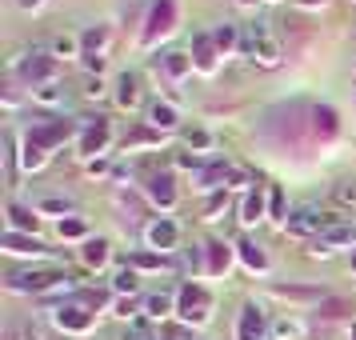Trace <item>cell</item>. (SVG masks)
<instances>
[{
	"label": "cell",
	"mask_w": 356,
	"mask_h": 340,
	"mask_svg": "<svg viewBox=\"0 0 356 340\" xmlns=\"http://www.w3.org/2000/svg\"><path fill=\"white\" fill-rule=\"evenodd\" d=\"M353 268H356V248H353Z\"/></svg>",
	"instance_id": "cell-49"
},
{
	"label": "cell",
	"mask_w": 356,
	"mask_h": 340,
	"mask_svg": "<svg viewBox=\"0 0 356 340\" xmlns=\"http://www.w3.org/2000/svg\"><path fill=\"white\" fill-rule=\"evenodd\" d=\"M20 8H24V13H29V8H40V4H44V0H17Z\"/></svg>",
	"instance_id": "cell-47"
},
{
	"label": "cell",
	"mask_w": 356,
	"mask_h": 340,
	"mask_svg": "<svg viewBox=\"0 0 356 340\" xmlns=\"http://www.w3.org/2000/svg\"><path fill=\"white\" fill-rule=\"evenodd\" d=\"M236 252H241V260H244L248 273H268V252H264L257 241H241L236 244Z\"/></svg>",
	"instance_id": "cell-24"
},
{
	"label": "cell",
	"mask_w": 356,
	"mask_h": 340,
	"mask_svg": "<svg viewBox=\"0 0 356 340\" xmlns=\"http://www.w3.org/2000/svg\"><path fill=\"white\" fill-rule=\"evenodd\" d=\"M260 216H264V188L257 184V188H248V193H244V200H241V225L252 228Z\"/></svg>",
	"instance_id": "cell-21"
},
{
	"label": "cell",
	"mask_w": 356,
	"mask_h": 340,
	"mask_svg": "<svg viewBox=\"0 0 356 340\" xmlns=\"http://www.w3.org/2000/svg\"><path fill=\"white\" fill-rule=\"evenodd\" d=\"M36 225H40V220H36L29 209H20V204H8V232H24V236H33Z\"/></svg>",
	"instance_id": "cell-28"
},
{
	"label": "cell",
	"mask_w": 356,
	"mask_h": 340,
	"mask_svg": "<svg viewBox=\"0 0 356 340\" xmlns=\"http://www.w3.org/2000/svg\"><path fill=\"white\" fill-rule=\"evenodd\" d=\"M308 116H312V129L321 132V136H328V140H332V136H337V108H328V104H312V108H308Z\"/></svg>",
	"instance_id": "cell-25"
},
{
	"label": "cell",
	"mask_w": 356,
	"mask_h": 340,
	"mask_svg": "<svg viewBox=\"0 0 356 340\" xmlns=\"http://www.w3.org/2000/svg\"><path fill=\"white\" fill-rule=\"evenodd\" d=\"M145 312L148 321H164V316H172L177 312V292H152V296H145Z\"/></svg>",
	"instance_id": "cell-19"
},
{
	"label": "cell",
	"mask_w": 356,
	"mask_h": 340,
	"mask_svg": "<svg viewBox=\"0 0 356 340\" xmlns=\"http://www.w3.org/2000/svg\"><path fill=\"white\" fill-rule=\"evenodd\" d=\"M40 212H65V216H68V212H72V200H68V196H65V200H60V196L40 200Z\"/></svg>",
	"instance_id": "cell-43"
},
{
	"label": "cell",
	"mask_w": 356,
	"mask_h": 340,
	"mask_svg": "<svg viewBox=\"0 0 356 340\" xmlns=\"http://www.w3.org/2000/svg\"><path fill=\"white\" fill-rule=\"evenodd\" d=\"M328 0H300V8H324Z\"/></svg>",
	"instance_id": "cell-48"
},
{
	"label": "cell",
	"mask_w": 356,
	"mask_h": 340,
	"mask_svg": "<svg viewBox=\"0 0 356 340\" xmlns=\"http://www.w3.org/2000/svg\"><path fill=\"white\" fill-rule=\"evenodd\" d=\"M332 200L340 209H356V180H337L332 184Z\"/></svg>",
	"instance_id": "cell-37"
},
{
	"label": "cell",
	"mask_w": 356,
	"mask_h": 340,
	"mask_svg": "<svg viewBox=\"0 0 356 340\" xmlns=\"http://www.w3.org/2000/svg\"><path fill=\"white\" fill-rule=\"evenodd\" d=\"M52 321H56V328H60V332L81 337V332H88V328H92V308H84L81 300H72V305L56 308V312H52Z\"/></svg>",
	"instance_id": "cell-9"
},
{
	"label": "cell",
	"mask_w": 356,
	"mask_h": 340,
	"mask_svg": "<svg viewBox=\"0 0 356 340\" xmlns=\"http://www.w3.org/2000/svg\"><path fill=\"white\" fill-rule=\"evenodd\" d=\"M81 257H84V264H88V268H104V264H108V257H113V244L104 241V236H88Z\"/></svg>",
	"instance_id": "cell-22"
},
{
	"label": "cell",
	"mask_w": 356,
	"mask_h": 340,
	"mask_svg": "<svg viewBox=\"0 0 356 340\" xmlns=\"http://www.w3.org/2000/svg\"><path fill=\"white\" fill-rule=\"evenodd\" d=\"M84 97L88 100H104V81H100V76H84Z\"/></svg>",
	"instance_id": "cell-41"
},
{
	"label": "cell",
	"mask_w": 356,
	"mask_h": 340,
	"mask_svg": "<svg viewBox=\"0 0 356 340\" xmlns=\"http://www.w3.org/2000/svg\"><path fill=\"white\" fill-rule=\"evenodd\" d=\"M108 172H113L108 161H88V177H108Z\"/></svg>",
	"instance_id": "cell-45"
},
{
	"label": "cell",
	"mask_w": 356,
	"mask_h": 340,
	"mask_svg": "<svg viewBox=\"0 0 356 340\" xmlns=\"http://www.w3.org/2000/svg\"><path fill=\"white\" fill-rule=\"evenodd\" d=\"M145 305V300H129V296H124V300H116V316H124V321H136V308Z\"/></svg>",
	"instance_id": "cell-44"
},
{
	"label": "cell",
	"mask_w": 356,
	"mask_h": 340,
	"mask_svg": "<svg viewBox=\"0 0 356 340\" xmlns=\"http://www.w3.org/2000/svg\"><path fill=\"white\" fill-rule=\"evenodd\" d=\"M161 68H164V76L177 84L180 76L193 68V56H188V52H164V56H161Z\"/></svg>",
	"instance_id": "cell-27"
},
{
	"label": "cell",
	"mask_w": 356,
	"mask_h": 340,
	"mask_svg": "<svg viewBox=\"0 0 356 340\" xmlns=\"http://www.w3.org/2000/svg\"><path fill=\"white\" fill-rule=\"evenodd\" d=\"M17 72H20V81L29 84V92H33V88H40V84L56 81V56H33V60H24Z\"/></svg>",
	"instance_id": "cell-12"
},
{
	"label": "cell",
	"mask_w": 356,
	"mask_h": 340,
	"mask_svg": "<svg viewBox=\"0 0 356 340\" xmlns=\"http://www.w3.org/2000/svg\"><path fill=\"white\" fill-rule=\"evenodd\" d=\"M228 180H236V172H232V164L225 161H212V164H200L193 177V188L196 193H225V188H232Z\"/></svg>",
	"instance_id": "cell-8"
},
{
	"label": "cell",
	"mask_w": 356,
	"mask_h": 340,
	"mask_svg": "<svg viewBox=\"0 0 356 340\" xmlns=\"http://www.w3.org/2000/svg\"><path fill=\"white\" fill-rule=\"evenodd\" d=\"M29 97H33L36 108H60V104L68 100V92H65V88H60L56 81H52V84H40V88H33Z\"/></svg>",
	"instance_id": "cell-26"
},
{
	"label": "cell",
	"mask_w": 356,
	"mask_h": 340,
	"mask_svg": "<svg viewBox=\"0 0 356 340\" xmlns=\"http://www.w3.org/2000/svg\"><path fill=\"white\" fill-rule=\"evenodd\" d=\"M316 241H324L332 252H337V248H356V225H344V220H340V225L324 228Z\"/></svg>",
	"instance_id": "cell-20"
},
{
	"label": "cell",
	"mask_w": 356,
	"mask_h": 340,
	"mask_svg": "<svg viewBox=\"0 0 356 340\" xmlns=\"http://www.w3.org/2000/svg\"><path fill=\"white\" fill-rule=\"evenodd\" d=\"M4 161H8V184H17V136L4 132Z\"/></svg>",
	"instance_id": "cell-39"
},
{
	"label": "cell",
	"mask_w": 356,
	"mask_h": 340,
	"mask_svg": "<svg viewBox=\"0 0 356 340\" xmlns=\"http://www.w3.org/2000/svg\"><path fill=\"white\" fill-rule=\"evenodd\" d=\"M225 209H228V188H225V193H212V200L204 204V220H216Z\"/></svg>",
	"instance_id": "cell-40"
},
{
	"label": "cell",
	"mask_w": 356,
	"mask_h": 340,
	"mask_svg": "<svg viewBox=\"0 0 356 340\" xmlns=\"http://www.w3.org/2000/svg\"><path fill=\"white\" fill-rule=\"evenodd\" d=\"M145 241L152 252H177V244H180V228L168 220V216H161V220H152V225L145 228Z\"/></svg>",
	"instance_id": "cell-11"
},
{
	"label": "cell",
	"mask_w": 356,
	"mask_h": 340,
	"mask_svg": "<svg viewBox=\"0 0 356 340\" xmlns=\"http://www.w3.org/2000/svg\"><path fill=\"white\" fill-rule=\"evenodd\" d=\"M145 124L164 136V132H177L180 129V116H177V108H172L168 100H152V104H148V113H145Z\"/></svg>",
	"instance_id": "cell-15"
},
{
	"label": "cell",
	"mask_w": 356,
	"mask_h": 340,
	"mask_svg": "<svg viewBox=\"0 0 356 340\" xmlns=\"http://www.w3.org/2000/svg\"><path fill=\"white\" fill-rule=\"evenodd\" d=\"M129 264H132V268H148V273H161V268H168V260H164L161 252H132Z\"/></svg>",
	"instance_id": "cell-35"
},
{
	"label": "cell",
	"mask_w": 356,
	"mask_h": 340,
	"mask_svg": "<svg viewBox=\"0 0 356 340\" xmlns=\"http://www.w3.org/2000/svg\"><path fill=\"white\" fill-rule=\"evenodd\" d=\"M177 316L188 324V328H193V324H209L212 321V292L204 289V284H196V280L180 284L177 289Z\"/></svg>",
	"instance_id": "cell-3"
},
{
	"label": "cell",
	"mask_w": 356,
	"mask_h": 340,
	"mask_svg": "<svg viewBox=\"0 0 356 340\" xmlns=\"http://www.w3.org/2000/svg\"><path fill=\"white\" fill-rule=\"evenodd\" d=\"M161 340H193V332H188V324H184V328H177V324H161Z\"/></svg>",
	"instance_id": "cell-42"
},
{
	"label": "cell",
	"mask_w": 356,
	"mask_h": 340,
	"mask_svg": "<svg viewBox=\"0 0 356 340\" xmlns=\"http://www.w3.org/2000/svg\"><path fill=\"white\" fill-rule=\"evenodd\" d=\"M268 216H273V220H276L280 228L289 225V209H284V193H280L276 184L268 188Z\"/></svg>",
	"instance_id": "cell-36"
},
{
	"label": "cell",
	"mask_w": 356,
	"mask_h": 340,
	"mask_svg": "<svg viewBox=\"0 0 356 340\" xmlns=\"http://www.w3.org/2000/svg\"><path fill=\"white\" fill-rule=\"evenodd\" d=\"M68 284L65 273H56V268H29V273H8L4 280V289L8 292H20V296H44V292L60 289Z\"/></svg>",
	"instance_id": "cell-5"
},
{
	"label": "cell",
	"mask_w": 356,
	"mask_h": 340,
	"mask_svg": "<svg viewBox=\"0 0 356 340\" xmlns=\"http://www.w3.org/2000/svg\"><path fill=\"white\" fill-rule=\"evenodd\" d=\"M353 340H356V332H353Z\"/></svg>",
	"instance_id": "cell-50"
},
{
	"label": "cell",
	"mask_w": 356,
	"mask_h": 340,
	"mask_svg": "<svg viewBox=\"0 0 356 340\" xmlns=\"http://www.w3.org/2000/svg\"><path fill=\"white\" fill-rule=\"evenodd\" d=\"M268 324H264V308L260 305H248L241 308V321H236V340H264Z\"/></svg>",
	"instance_id": "cell-13"
},
{
	"label": "cell",
	"mask_w": 356,
	"mask_h": 340,
	"mask_svg": "<svg viewBox=\"0 0 356 340\" xmlns=\"http://www.w3.org/2000/svg\"><path fill=\"white\" fill-rule=\"evenodd\" d=\"M180 140L188 152H212V145H216L209 129H180Z\"/></svg>",
	"instance_id": "cell-30"
},
{
	"label": "cell",
	"mask_w": 356,
	"mask_h": 340,
	"mask_svg": "<svg viewBox=\"0 0 356 340\" xmlns=\"http://www.w3.org/2000/svg\"><path fill=\"white\" fill-rule=\"evenodd\" d=\"M81 36L76 33H65V36H56V40H52V52L49 56H56V60H72V56H81Z\"/></svg>",
	"instance_id": "cell-31"
},
{
	"label": "cell",
	"mask_w": 356,
	"mask_h": 340,
	"mask_svg": "<svg viewBox=\"0 0 356 340\" xmlns=\"http://www.w3.org/2000/svg\"><path fill=\"white\" fill-rule=\"evenodd\" d=\"M72 132H81V124H72V120H49V116H40L29 132V145H24V168L36 172V168H44L52 161V152L65 145Z\"/></svg>",
	"instance_id": "cell-1"
},
{
	"label": "cell",
	"mask_w": 356,
	"mask_h": 340,
	"mask_svg": "<svg viewBox=\"0 0 356 340\" xmlns=\"http://www.w3.org/2000/svg\"><path fill=\"white\" fill-rule=\"evenodd\" d=\"M20 340H44V328H36V324H24V328H20Z\"/></svg>",
	"instance_id": "cell-46"
},
{
	"label": "cell",
	"mask_w": 356,
	"mask_h": 340,
	"mask_svg": "<svg viewBox=\"0 0 356 340\" xmlns=\"http://www.w3.org/2000/svg\"><path fill=\"white\" fill-rule=\"evenodd\" d=\"M4 252H13V257H44L49 248L36 241V236H24V232H8V236H4Z\"/></svg>",
	"instance_id": "cell-17"
},
{
	"label": "cell",
	"mask_w": 356,
	"mask_h": 340,
	"mask_svg": "<svg viewBox=\"0 0 356 340\" xmlns=\"http://www.w3.org/2000/svg\"><path fill=\"white\" fill-rule=\"evenodd\" d=\"M81 124V140H76V152H81L84 161H92V156H100L104 148H108V140H113V124L104 120V116H97V120H76Z\"/></svg>",
	"instance_id": "cell-6"
},
{
	"label": "cell",
	"mask_w": 356,
	"mask_h": 340,
	"mask_svg": "<svg viewBox=\"0 0 356 340\" xmlns=\"http://www.w3.org/2000/svg\"><path fill=\"white\" fill-rule=\"evenodd\" d=\"M60 236L65 241H88V225H84L81 216H65L60 220Z\"/></svg>",
	"instance_id": "cell-38"
},
{
	"label": "cell",
	"mask_w": 356,
	"mask_h": 340,
	"mask_svg": "<svg viewBox=\"0 0 356 340\" xmlns=\"http://www.w3.org/2000/svg\"><path fill=\"white\" fill-rule=\"evenodd\" d=\"M340 225L337 212L321 209V204H300L296 212H289V225H284V232L289 236H305V241H312V236H321L324 228Z\"/></svg>",
	"instance_id": "cell-4"
},
{
	"label": "cell",
	"mask_w": 356,
	"mask_h": 340,
	"mask_svg": "<svg viewBox=\"0 0 356 340\" xmlns=\"http://www.w3.org/2000/svg\"><path fill=\"white\" fill-rule=\"evenodd\" d=\"M140 100H145L140 76H136V72H120V76H116V108L132 113V108H140Z\"/></svg>",
	"instance_id": "cell-14"
},
{
	"label": "cell",
	"mask_w": 356,
	"mask_h": 340,
	"mask_svg": "<svg viewBox=\"0 0 356 340\" xmlns=\"http://www.w3.org/2000/svg\"><path fill=\"white\" fill-rule=\"evenodd\" d=\"M108 36H113V29L108 24H97V29H84L81 33V56H104V49H108Z\"/></svg>",
	"instance_id": "cell-18"
},
{
	"label": "cell",
	"mask_w": 356,
	"mask_h": 340,
	"mask_svg": "<svg viewBox=\"0 0 356 340\" xmlns=\"http://www.w3.org/2000/svg\"><path fill=\"white\" fill-rule=\"evenodd\" d=\"M209 264H204V273L209 276H220V273H228V264H232V248H228L225 241H209Z\"/></svg>",
	"instance_id": "cell-23"
},
{
	"label": "cell",
	"mask_w": 356,
	"mask_h": 340,
	"mask_svg": "<svg viewBox=\"0 0 356 340\" xmlns=\"http://www.w3.org/2000/svg\"><path fill=\"white\" fill-rule=\"evenodd\" d=\"M120 340H161V328H152V321H132Z\"/></svg>",
	"instance_id": "cell-33"
},
{
	"label": "cell",
	"mask_w": 356,
	"mask_h": 340,
	"mask_svg": "<svg viewBox=\"0 0 356 340\" xmlns=\"http://www.w3.org/2000/svg\"><path fill=\"white\" fill-rule=\"evenodd\" d=\"M140 289V284H136V268H132V264H120V268H116L113 273V292H136Z\"/></svg>",
	"instance_id": "cell-34"
},
{
	"label": "cell",
	"mask_w": 356,
	"mask_h": 340,
	"mask_svg": "<svg viewBox=\"0 0 356 340\" xmlns=\"http://www.w3.org/2000/svg\"><path fill=\"white\" fill-rule=\"evenodd\" d=\"M300 337H305V324L292 321V316H280L273 324V340H300Z\"/></svg>",
	"instance_id": "cell-32"
},
{
	"label": "cell",
	"mask_w": 356,
	"mask_h": 340,
	"mask_svg": "<svg viewBox=\"0 0 356 340\" xmlns=\"http://www.w3.org/2000/svg\"><path fill=\"white\" fill-rule=\"evenodd\" d=\"M216 56H220V49L212 44V36H196L193 40V68L196 72L212 76V72H216Z\"/></svg>",
	"instance_id": "cell-16"
},
{
	"label": "cell",
	"mask_w": 356,
	"mask_h": 340,
	"mask_svg": "<svg viewBox=\"0 0 356 340\" xmlns=\"http://www.w3.org/2000/svg\"><path fill=\"white\" fill-rule=\"evenodd\" d=\"M212 44L220 49V56H228L232 49H241V29L236 24H216L212 29Z\"/></svg>",
	"instance_id": "cell-29"
},
{
	"label": "cell",
	"mask_w": 356,
	"mask_h": 340,
	"mask_svg": "<svg viewBox=\"0 0 356 340\" xmlns=\"http://www.w3.org/2000/svg\"><path fill=\"white\" fill-rule=\"evenodd\" d=\"M145 196L148 200H152V204H156V209H177V177H172V172H152V177L145 180Z\"/></svg>",
	"instance_id": "cell-10"
},
{
	"label": "cell",
	"mask_w": 356,
	"mask_h": 340,
	"mask_svg": "<svg viewBox=\"0 0 356 340\" xmlns=\"http://www.w3.org/2000/svg\"><path fill=\"white\" fill-rule=\"evenodd\" d=\"M241 52L260 68H276L280 65V56H284L268 20H252V24H244L241 29Z\"/></svg>",
	"instance_id": "cell-2"
},
{
	"label": "cell",
	"mask_w": 356,
	"mask_h": 340,
	"mask_svg": "<svg viewBox=\"0 0 356 340\" xmlns=\"http://www.w3.org/2000/svg\"><path fill=\"white\" fill-rule=\"evenodd\" d=\"M172 29H177V0H156V4L148 8L145 36H140V40H145L148 49H152V44H156L161 36H168Z\"/></svg>",
	"instance_id": "cell-7"
}]
</instances>
